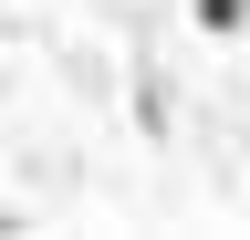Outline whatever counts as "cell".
I'll return each mask as SVG.
<instances>
[{"label": "cell", "mask_w": 250, "mask_h": 240, "mask_svg": "<svg viewBox=\"0 0 250 240\" xmlns=\"http://www.w3.org/2000/svg\"><path fill=\"white\" fill-rule=\"evenodd\" d=\"M188 21H198L208 42H229V32H250V0H188Z\"/></svg>", "instance_id": "cell-1"}]
</instances>
